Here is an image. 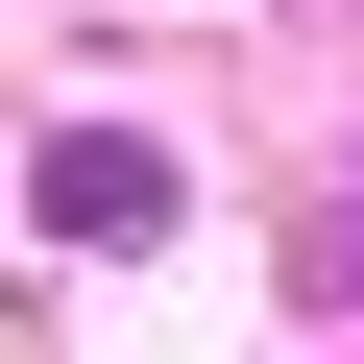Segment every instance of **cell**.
I'll use <instances>...</instances> for the list:
<instances>
[{"label":"cell","mask_w":364,"mask_h":364,"mask_svg":"<svg viewBox=\"0 0 364 364\" xmlns=\"http://www.w3.org/2000/svg\"><path fill=\"white\" fill-rule=\"evenodd\" d=\"M25 195H49V243H170V146L146 122H49Z\"/></svg>","instance_id":"1"},{"label":"cell","mask_w":364,"mask_h":364,"mask_svg":"<svg viewBox=\"0 0 364 364\" xmlns=\"http://www.w3.org/2000/svg\"><path fill=\"white\" fill-rule=\"evenodd\" d=\"M316 291H364V170H340V195H316V243H291Z\"/></svg>","instance_id":"2"}]
</instances>
